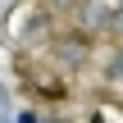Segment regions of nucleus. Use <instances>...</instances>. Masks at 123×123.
Returning a JSON list of instances; mask_svg holds the SVG:
<instances>
[{"mask_svg":"<svg viewBox=\"0 0 123 123\" xmlns=\"http://www.w3.org/2000/svg\"><path fill=\"white\" fill-rule=\"evenodd\" d=\"M114 18H119V5L114 0H82L73 9V32L82 37H105L114 32Z\"/></svg>","mask_w":123,"mask_h":123,"instance_id":"1","label":"nucleus"},{"mask_svg":"<svg viewBox=\"0 0 123 123\" xmlns=\"http://www.w3.org/2000/svg\"><path fill=\"white\" fill-rule=\"evenodd\" d=\"M50 50H55V64H59L64 73H78V68L87 64V55H91V37H82V32H73V37H55Z\"/></svg>","mask_w":123,"mask_h":123,"instance_id":"2","label":"nucleus"},{"mask_svg":"<svg viewBox=\"0 0 123 123\" xmlns=\"http://www.w3.org/2000/svg\"><path fill=\"white\" fill-rule=\"evenodd\" d=\"M55 37H50V14H32L27 18V27L18 32V46H50Z\"/></svg>","mask_w":123,"mask_h":123,"instance_id":"3","label":"nucleus"},{"mask_svg":"<svg viewBox=\"0 0 123 123\" xmlns=\"http://www.w3.org/2000/svg\"><path fill=\"white\" fill-rule=\"evenodd\" d=\"M105 82H123V50L110 55V64H105Z\"/></svg>","mask_w":123,"mask_h":123,"instance_id":"4","label":"nucleus"},{"mask_svg":"<svg viewBox=\"0 0 123 123\" xmlns=\"http://www.w3.org/2000/svg\"><path fill=\"white\" fill-rule=\"evenodd\" d=\"M46 5H50V9H55V14H73V9H78V5H82V0H46Z\"/></svg>","mask_w":123,"mask_h":123,"instance_id":"5","label":"nucleus"},{"mask_svg":"<svg viewBox=\"0 0 123 123\" xmlns=\"http://www.w3.org/2000/svg\"><path fill=\"white\" fill-rule=\"evenodd\" d=\"M14 123H46V119H41L37 110H18V114H14Z\"/></svg>","mask_w":123,"mask_h":123,"instance_id":"6","label":"nucleus"},{"mask_svg":"<svg viewBox=\"0 0 123 123\" xmlns=\"http://www.w3.org/2000/svg\"><path fill=\"white\" fill-rule=\"evenodd\" d=\"M110 37H119V41H123V5H119V18H114V32H110Z\"/></svg>","mask_w":123,"mask_h":123,"instance_id":"7","label":"nucleus"},{"mask_svg":"<svg viewBox=\"0 0 123 123\" xmlns=\"http://www.w3.org/2000/svg\"><path fill=\"white\" fill-rule=\"evenodd\" d=\"M46 123H68V119H46Z\"/></svg>","mask_w":123,"mask_h":123,"instance_id":"8","label":"nucleus"},{"mask_svg":"<svg viewBox=\"0 0 123 123\" xmlns=\"http://www.w3.org/2000/svg\"><path fill=\"white\" fill-rule=\"evenodd\" d=\"M119 5H123V0H119Z\"/></svg>","mask_w":123,"mask_h":123,"instance_id":"9","label":"nucleus"}]
</instances>
